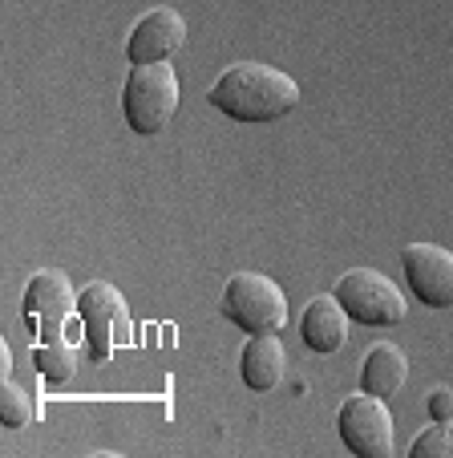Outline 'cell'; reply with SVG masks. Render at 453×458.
Instances as JSON below:
<instances>
[{"label": "cell", "instance_id": "cell-7", "mask_svg": "<svg viewBox=\"0 0 453 458\" xmlns=\"http://www.w3.org/2000/svg\"><path fill=\"white\" fill-rule=\"evenodd\" d=\"M401 268L413 296L429 309H449L453 304V251L441 243H409L401 251Z\"/></svg>", "mask_w": 453, "mask_h": 458}, {"label": "cell", "instance_id": "cell-16", "mask_svg": "<svg viewBox=\"0 0 453 458\" xmlns=\"http://www.w3.org/2000/svg\"><path fill=\"white\" fill-rule=\"evenodd\" d=\"M429 418H433V422H453V389L437 386L433 394H429Z\"/></svg>", "mask_w": 453, "mask_h": 458}, {"label": "cell", "instance_id": "cell-8", "mask_svg": "<svg viewBox=\"0 0 453 458\" xmlns=\"http://www.w3.org/2000/svg\"><path fill=\"white\" fill-rule=\"evenodd\" d=\"M187 41V21L179 9L163 4V9H150L146 17L134 21L126 41V57L130 65H155V61H171L174 53Z\"/></svg>", "mask_w": 453, "mask_h": 458}, {"label": "cell", "instance_id": "cell-6", "mask_svg": "<svg viewBox=\"0 0 453 458\" xmlns=\"http://www.w3.org/2000/svg\"><path fill=\"white\" fill-rule=\"evenodd\" d=\"M78 312H81V320H86L89 345H94L97 357H110L113 345H122V341L134 337V333H130L134 329V320H130L126 296H122L113 284L94 280V284L78 296Z\"/></svg>", "mask_w": 453, "mask_h": 458}, {"label": "cell", "instance_id": "cell-5", "mask_svg": "<svg viewBox=\"0 0 453 458\" xmlns=\"http://www.w3.org/2000/svg\"><path fill=\"white\" fill-rule=\"evenodd\" d=\"M336 430H340L344 446L360 458H393L397 446V430H393V414H389L385 398L376 394H352L336 414Z\"/></svg>", "mask_w": 453, "mask_h": 458}, {"label": "cell", "instance_id": "cell-10", "mask_svg": "<svg viewBox=\"0 0 453 458\" xmlns=\"http://www.w3.org/2000/svg\"><path fill=\"white\" fill-rule=\"evenodd\" d=\"M299 337L316 353H336L348 341V312H344V304L328 293L308 301V309L299 317Z\"/></svg>", "mask_w": 453, "mask_h": 458}, {"label": "cell", "instance_id": "cell-9", "mask_svg": "<svg viewBox=\"0 0 453 458\" xmlns=\"http://www.w3.org/2000/svg\"><path fill=\"white\" fill-rule=\"evenodd\" d=\"M73 304L78 296L61 272H37L25 284V312L33 325H41V341H61V325Z\"/></svg>", "mask_w": 453, "mask_h": 458}, {"label": "cell", "instance_id": "cell-4", "mask_svg": "<svg viewBox=\"0 0 453 458\" xmlns=\"http://www.w3.org/2000/svg\"><path fill=\"white\" fill-rule=\"evenodd\" d=\"M332 296L344 304V312H348L352 320H360V325H376V329L401 325V320L409 317V304H405L401 288H397L389 276L373 272V268H348L332 284Z\"/></svg>", "mask_w": 453, "mask_h": 458}, {"label": "cell", "instance_id": "cell-3", "mask_svg": "<svg viewBox=\"0 0 453 458\" xmlns=\"http://www.w3.org/2000/svg\"><path fill=\"white\" fill-rule=\"evenodd\" d=\"M222 317H231L243 333H280L288 325V296L272 276L235 272L222 288Z\"/></svg>", "mask_w": 453, "mask_h": 458}, {"label": "cell", "instance_id": "cell-2", "mask_svg": "<svg viewBox=\"0 0 453 458\" xmlns=\"http://www.w3.org/2000/svg\"><path fill=\"white\" fill-rule=\"evenodd\" d=\"M179 110V78H174L171 61L155 65H134L122 89V114H126L134 134H163L166 122Z\"/></svg>", "mask_w": 453, "mask_h": 458}, {"label": "cell", "instance_id": "cell-15", "mask_svg": "<svg viewBox=\"0 0 453 458\" xmlns=\"http://www.w3.org/2000/svg\"><path fill=\"white\" fill-rule=\"evenodd\" d=\"M0 422L9 430H21V426L33 422V402L17 381H4V389H0Z\"/></svg>", "mask_w": 453, "mask_h": 458}, {"label": "cell", "instance_id": "cell-12", "mask_svg": "<svg viewBox=\"0 0 453 458\" xmlns=\"http://www.w3.org/2000/svg\"><path fill=\"white\" fill-rule=\"evenodd\" d=\"M405 377H409V357L397 345L381 341V345H373L365 353V365H360V389H365V394L393 398L397 389L405 386Z\"/></svg>", "mask_w": 453, "mask_h": 458}, {"label": "cell", "instance_id": "cell-13", "mask_svg": "<svg viewBox=\"0 0 453 458\" xmlns=\"http://www.w3.org/2000/svg\"><path fill=\"white\" fill-rule=\"evenodd\" d=\"M33 361H37V369L45 373V381H53V386L73 377V349H69L65 341H41V345L33 349Z\"/></svg>", "mask_w": 453, "mask_h": 458}, {"label": "cell", "instance_id": "cell-1", "mask_svg": "<svg viewBox=\"0 0 453 458\" xmlns=\"http://www.w3.org/2000/svg\"><path fill=\"white\" fill-rule=\"evenodd\" d=\"M206 102L235 122H280L296 110L299 86L275 65L235 61L214 78V86L206 89Z\"/></svg>", "mask_w": 453, "mask_h": 458}, {"label": "cell", "instance_id": "cell-14", "mask_svg": "<svg viewBox=\"0 0 453 458\" xmlns=\"http://www.w3.org/2000/svg\"><path fill=\"white\" fill-rule=\"evenodd\" d=\"M409 458H453V422H433L409 446Z\"/></svg>", "mask_w": 453, "mask_h": 458}, {"label": "cell", "instance_id": "cell-11", "mask_svg": "<svg viewBox=\"0 0 453 458\" xmlns=\"http://www.w3.org/2000/svg\"><path fill=\"white\" fill-rule=\"evenodd\" d=\"M283 361H288V353H283V341L275 337V333H251V341L243 345L239 373H243V381H247V389L267 394V389L280 386Z\"/></svg>", "mask_w": 453, "mask_h": 458}]
</instances>
